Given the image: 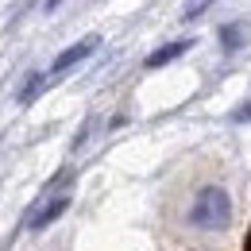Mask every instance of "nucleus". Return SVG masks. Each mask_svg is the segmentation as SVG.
<instances>
[{
  "label": "nucleus",
  "instance_id": "1",
  "mask_svg": "<svg viewBox=\"0 0 251 251\" xmlns=\"http://www.w3.org/2000/svg\"><path fill=\"white\" fill-rule=\"evenodd\" d=\"M189 220H193L197 228H209V232L228 228V220H232V197H228L220 186L197 189V197H193V209H189Z\"/></svg>",
  "mask_w": 251,
  "mask_h": 251
},
{
  "label": "nucleus",
  "instance_id": "2",
  "mask_svg": "<svg viewBox=\"0 0 251 251\" xmlns=\"http://www.w3.org/2000/svg\"><path fill=\"white\" fill-rule=\"evenodd\" d=\"M97 47H100V35H85V39H77L70 50H62L58 58H54V66H50V74H66L70 66H77V62H85L89 54H93Z\"/></svg>",
  "mask_w": 251,
  "mask_h": 251
},
{
  "label": "nucleus",
  "instance_id": "3",
  "mask_svg": "<svg viewBox=\"0 0 251 251\" xmlns=\"http://www.w3.org/2000/svg\"><path fill=\"white\" fill-rule=\"evenodd\" d=\"M66 209H70V193H58V197H50L47 205H39V213H31L27 228H31V232H43L47 224H54V220L62 217Z\"/></svg>",
  "mask_w": 251,
  "mask_h": 251
},
{
  "label": "nucleus",
  "instance_id": "4",
  "mask_svg": "<svg viewBox=\"0 0 251 251\" xmlns=\"http://www.w3.org/2000/svg\"><path fill=\"white\" fill-rule=\"evenodd\" d=\"M189 47H193V39H178V43H166L162 50L147 54V66H151V70H158V66H166V62H174V58H182Z\"/></svg>",
  "mask_w": 251,
  "mask_h": 251
},
{
  "label": "nucleus",
  "instance_id": "5",
  "mask_svg": "<svg viewBox=\"0 0 251 251\" xmlns=\"http://www.w3.org/2000/svg\"><path fill=\"white\" fill-rule=\"evenodd\" d=\"M244 39H248V27H244V24H224V27H220V43H224V50H240Z\"/></svg>",
  "mask_w": 251,
  "mask_h": 251
},
{
  "label": "nucleus",
  "instance_id": "6",
  "mask_svg": "<svg viewBox=\"0 0 251 251\" xmlns=\"http://www.w3.org/2000/svg\"><path fill=\"white\" fill-rule=\"evenodd\" d=\"M43 85H47V74H39V70H35V74H27V81H24V89L16 93V100H20V104H31Z\"/></svg>",
  "mask_w": 251,
  "mask_h": 251
},
{
  "label": "nucleus",
  "instance_id": "7",
  "mask_svg": "<svg viewBox=\"0 0 251 251\" xmlns=\"http://www.w3.org/2000/svg\"><path fill=\"white\" fill-rule=\"evenodd\" d=\"M209 4H213V0H189V4H186V20H197Z\"/></svg>",
  "mask_w": 251,
  "mask_h": 251
},
{
  "label": "nucleus",
  "instance_id": "8",
  "mask_svg": "<svg viewBox=\"0 0 251 251\" xmlns=\"http://www.w3.org/2000/svg\"><path fill=\"white\" fill-rule=\"evenodd\" d=\"M228 120H232V124H248V120H251V100H244V104H240Z\"/></svg>",
  "mask_w": 251,
  "mask_h": 251
},
{
  "label": "nucleus",
  "instance_id": "9",
  "mask_svg": "<svg viewBox=\"0 0 251 251\" xmlns=\"http://www.w3.org/2000/svg\"><path fill=\"white\" fill-rule=\"evenodd\" d=\"M54 4H62V0H47V12H50V8H54Z\"/></svg>",
  "mask_w": 251,
  "mask_h": 251
},
{
  "label": "nucleus",
  "instance_id": "10",
  "mask_svg": "<svg viewBox=\"0 0 251 251\" xmlns=\"http://www.w3.org/2000/svg\"><path fill=\"white\" fill-rule=\"evenodd\" d=\"M244 251H251V232H248V244H244Z\"/></svg>",
  "mask_w": 251,
  "mask_h": 251
}]
</instances>
